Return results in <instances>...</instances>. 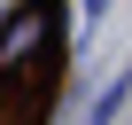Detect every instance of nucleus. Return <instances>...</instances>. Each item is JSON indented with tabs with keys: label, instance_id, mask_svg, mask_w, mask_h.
I'll use <instances>...</instances> for the list:
<instances>
[{
	"label": "nucleus",
	"instance_id": "obj_1",
	"mask_svg": "<svg viewBox=\"0 0 132 125\" xmlns=\"http://www.w3.org/2000/svg\"><path fill=\"white\" fill-rule=\"evenodd\" d=\"M47 47H54V0H23V8L0 24V86L47 71Z\"/></svg>",
	"mask_w": 132,
	"mask_h": 125
}]
</instances>
